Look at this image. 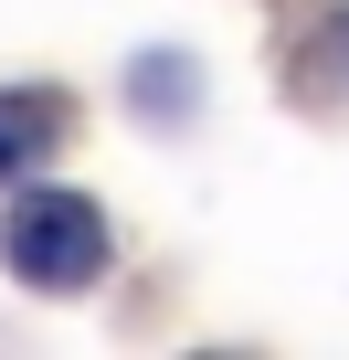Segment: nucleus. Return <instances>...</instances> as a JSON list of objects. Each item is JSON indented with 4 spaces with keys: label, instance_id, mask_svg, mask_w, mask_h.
Masks as SVG:
<instances>
[{
    "label": "nucleus",
    "instance_id": "obj_1",
    "mask_svg": "<svg viewBox=\"0 0 349 360\" xmlns=\"http://www.w3.org/2000/svg\"><path fill=\"white\" fill-rule=\"evenodd\" d=\"M0 255H11L22 286L64 297V286H85V276L106 265V212H96L85 191H22V202H11V233H0Z\"/></svg>",
    "mask_w": 349,
    "mask_h": 360
},
{
    "label": "nucleus",
    "instance_id": "obj_2",
    "mask_svg": "<svg viewBox=\"0 0 349 360\" xmlns=\"http://www.w3.org/2000/svg\"><path fill=\"white\" fill-rule=\"evenodd\" d=\"M64 138V106L43 96V85H22V96H0V180H11V169H32L43 148Z\"/></svg>",
    "mask_w": 349,
    "mask_h": 360
}]
</instances>
